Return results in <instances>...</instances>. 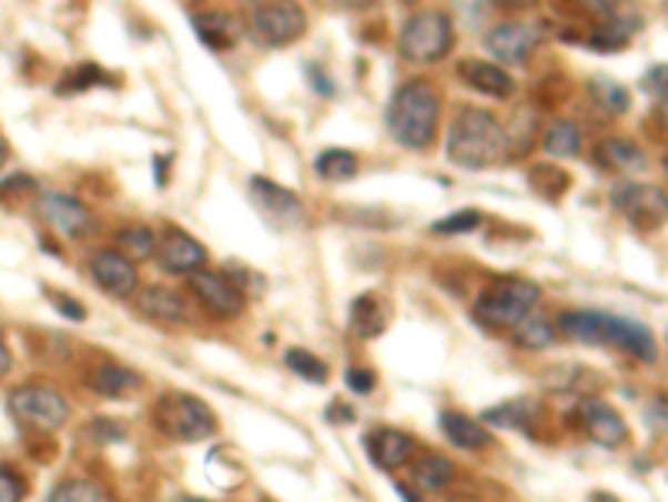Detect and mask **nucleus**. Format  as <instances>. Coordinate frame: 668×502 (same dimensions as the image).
<instances>
[{
	"instance_id": "nucleus-35",
	"label": "nucleus",
	"mask_w": 668,
	"mask_h": 502,
	"mask_svg": "<svg viewBox=\"0 0 668 502\" xmlns=\"http://www.w3.org/2000/svg\"><path fill=\"white\" fill-rule=\"evenodd\" d=\"M478 224H482V211L465 208V211H455V214L435 221V231H438V234H468V231H475Z\"/></svg>"
},
{
	"instance_id": "nucleus-15",
	"label": "nucleus",
	"mask_w": 668,
	"mask_h": 502,
	"mask_svg": "<svg viewBox=\"0 0 668 502\" xmlns=\"http://www.w3.org/2000/svg\"><path fill=\"white\" fill-rule=\"evenodd\" d=\"M158 259H161L164 272L191 275L208 262V248L198 238H191L188 231H168L164 241L158 244Z\"/></svg>"
},
{
	"instance_id": "nucleus-14",
	"label": "nucleus",
	"mask_w": 668,
	"mask_h": 502,
	"mask_svg": "<svg viewBox=\"0 0 668 502\" xmlns=\"http://www.w3.org/2000/svg\"><path fill=\"white\" fill-rule=\"evenodd\" d=\"M581 425H585L588 439L601 449H618L628 439L625 419L605 399H585L581 402Z\"/></svg>"
},
{
	"instance_id": "nucleus-21",
	"label": "nucleus",
	"mask_w": 668,
	"mask_h": 502,
	"mask_svg": "<svg viewBox=\"0 0 668 502\" xmlns=\"http://www.w3.org/2000/svg\"><path fill=\"white\" fill-rule=\"evenodd\" d=\"M141 312L154 322H164V325L188 322V315H191L184 295H178L174 289H161V285H154L141 295Z\"/></svg>"
},
{
	"instance_id": "nucleus-42",
	"label": "nucleus",
	"mask_w": 668,
	"mask_h": 502,
	"mask_svg": "<svg viewBox=\"0 0 668 502\" xmlns=\"http://www.w3.org/2000/svg\"><path fill=\"white\" fill-rule=\"evenodd\" d=\"M307 81L317 88V94H321V98H331V94H334V84L324 78V71H321L317 64H307Z\"/></svg>"
},
{
	"instance_id": "nucleus-5",
	"label": "nucleus",
	"mask_w": 668,
	"mask_h": 502,
	"mask_svg": "<svg viewBox=\"0 0 668 502\" xmlns=\"http://www.w3.org/2000/svg\"><path fill=\"white\" fill-rule=\"evenodd\" d=\"M158 425L174 442H201L217 432L211 405L188 392H171L158 402Z\"/></svg>"
},
{
	"instance_id": "nucleus-11",
	"label": "nucleus",
	"mask_w": 668,
	"mask_h": 502,
	"mask_svg": "<svg viewBox=\"0 0 668 502\" xmlns=\"http://www.w3.org/2000/svg\"><path fill=\"white\" fill-rule=\"evenodd\" d=\"M41 214H44L48 224H51L61 238H68V241L88 238V234L94 231L91 211H88L78 198L61 194V191H44V194H41Z\"/></svg>"
},
{
	"instance_id": "nucleus-12",
	"label": "nucleus",
	"mask_w": 668,
	"mask_h": 502,
	"mask_svg": "<svg viewBox=\"0 0 668 502\" xmlns=\"http://www.w3.org/2000/svg\"><path fill=\"white\" fill-rule=\"evenodd\" d=\"M91 279L111 295V299H131L138 292V265L124 251H98L91 259Z\"/></svg>"
},
{
	"instance_id": "nucleus-41",
	"label": "nucleus",
	"mask_w": 668,
	"mask_h": 502,
	"mask_svg": "<svg viewBox=\"0 0 668 502\" xmlns=\"http://www.w3.org/2000/svg\"><path fill=\"white\" fill-rule=\"evenodd\" d=\"M51 299L58 302V312H61V315H68V319H74V322H84V319H88V312L81 309L78 299H68V295H51Z\"/></svg>"
},
{
	"instance_id": "nucleus-34",
	"label": "nucleus",
	"mask_w": 668,
	"mask_h": 502,
	"mask_svg": "<svg viewBox=\"0 0 668 502\" xmlns=\"http://www.w3.org/2000/svg\"><path fill=\"white\" fill-rule=\"evenodd\" d=\"M121 244L131 251V255H138V259H148V255H154V251H158L154 231L148 224H134V228L121 231Z\"/></svg>"
},
{
	"instance_id": "nucleus-49",
	"label": "nucleus",
	"mask_w": 668,
	"mask_h": 502,
	"mask_svg": "<svg viewBox=\"0 0 668 502\" xmlns=\"http://www.w3.org/2000/svg\"><path fill=\"white\" fill-rule=\"evenodd\" d=\"M405 4H415V0H405Z\"/></svg>"
},
{
	"instance_id": "nucleus-23",
	"label": "nucleus",
	"mask_w": 668,
	"mask_h": 502,
	"mask_svg": "<svg viewBox=\"0 0 668 502\" xmlns=\"http://www.w3.org/2000/svg\"><path fill=\"white\" fill-rule=\"evenodd\" d=\"M598 164L611 168V171H645L648 158L635 141H621V138H608L598 144Z\"/></svg>"
},
{
	"instance_id": "nucleus-44",
	"label": "nucleus",
	"mask_w": 668,
	"mask_h": 502,
	"mask_svg": "<svg viewBox=\"0 0 668 502\" xmlns=\"http://www.w3.org/2000/svg\"><path fill=\"white\" fill-rule=\"evenodd\" d=\"M342 4H348V8H358V11H362V8H372L375 0H342Z\"/></svg>"
},
{
	"instance_id": "nucleus-6",
	"label": "nucleus",
	"mask_w": 668,
	"mask_h": 502,
	"mask_svg": "<svg viewBox=\"0 0 668 502\" xmlns=\"http://www.w3.org/2000/svg\"><path fill=\"white\" fill-rule=\"evenodd\" d=\"M8 409L24 429H34V432H54L71 415L68 399L51 385H21V389H14L8 395Z\"/></svg>"
},
{
	"instance_id": "nucleus-43",
	"label": "nucleus",
	"mask_w": 668,
	"mask_h": 502,
	"mask_svg": "<svg viewBox=\"0 0 668 502\" xmlns=\"http://www.w3.org/2000/svg\"><path fill=\"white\" fill-rule=\"evenodd\" d=\"M11 349H8V342H4V335H0V382L8 379V372H11Z\"/></svg>"
},
{
	"instance_id": "nucleus-27",
	"label": "nucleus",
	"mask_w": 668,
	"mask_h": 502,
	"mask_svg": "<svg viewBox=\"0 0 668 502\" xmlns=\"http://www.w3.org/2000/svg\"><path fill=\"white\" fill-rule=\"evenodd\" d=\"M515 342L528 352H542L548 345H555V322H548L545 315L528 312L518 325H515Z\"/></svg>"
},
{
	"instance_id": "nucleus-10",
	"label": "nucleus",
	"mask_w": 668,
	"mask_h": 502,
	"mask_svg": "<svg viewBox=\"0 0 668 502\" xmlns=\"http://www.w3.org/2000/svg\"><path fill=\"white\" fill-rule=\"evenodd\" d=\"M485 48L498 64H525L538 48V31L525 21H502L488 31Z\"/></svg>"
},
{
	"instance_id": "nucleus-16",
	"label": "nucleus",
	"mask_w": 668,
	"mask_h": 502,
	"mask_svg": "<svg viewBox=\"0 0 668 502\" xmlns=\"http://www.w3.org/2000/svg\"><path fill=\"white\" fill-rule=\"evenodd\" d=\"M605 345H615V349L635 355L638 362H655L658 359L655 335L645 325L628 322V319H615V315L605 319Z\"/></svg>"
},
{
	"instance_id": "nucleus-28",
	"label": "nucleus",
	"mask_w": 668,
	"mask_h": 502,
	"mask_svg": "<svg viewBox=\"0 0 668 502\" xmlns=\"http://www.w3.org/2000/svg\"><path fill=\"white\" fill-rule=\"evenodd\" d=\"M314 171L324 181H352L358 174V158L345 148H331L314 161Z\"/></svg>"
},
{
	"instance_id": "nucleus-13",
	"label": "nucleus",
	"mask_w": 668,
	"mask_h": 502,
	"mask_svg": "<svg viewBox=\"0 0 668 502\" xmlns=\"http://www.w3.org/2000/svg\"><path fill=\"white\" fill-rule=\"evenodd\" d=\"M191 292L217 319H237L244 312V302H247L224 275H214V272H204V269L191 272Z\"/></svg>"
},
{
	"instance_id": "nucleus-48",
	"label": "nucleus",
	"mask_w": 668,
	"mask_h": 502,
	"mask_svg": "<svg viewBox=\"0 0 668 502\" xmlns=\"http://www.w3.org/2000/svg\"><path fill=\"white\" fill-rule=\"evenodd\" d=\"M244 4H251V8H257V4H264V0H244Z\"/></svg>"
},
{
	"instance_id": "nucleus-1",
	"label": "nucleus",
	"mask_w": 668,
	"mask_h": 502,
	"mask_svg": "<svg viewBox=\"0 0 668 502\" xmlns=\"http://www.w3.org/2000/svg\"><path fill=\"white\" fill-rule=\"evenodd\" d=\"M445 151H448L452 164L482 171V168H492L508 158V134L495 121V114H488L482 108H462L448 128Z\"/></svg>"
},
{
	"instance_id": "nucleus-33",
	"label": "nucleus",
	"mask_w": 668,
	"mask_h": 502,
	"mask_svg": "<svg viewBox=\"0 0 668 502\" xmlns=\"http://www.w3.org/2000/svg\"><path fill=\"white\" fill-rule=\"evenodd\" d=\"M568 174L561 171V168H551V164H538V168H532V188L538 191V194H545V198H558V194H565L568 191Z\"/></svg>"
},
{
	"instance_id": "nucleus-37",
	"label": "nucleus",
	"mask_w": 668,
	"mask_h": 502,
	"mask_svg": "<svg viewBox=\"0 0 668 502\" xmlns=\"http://www.w3.org/2000/svg\"><path fill=\"white\" fill-rule=\"evenodd\" d=\"M224 279L247 299L251 292L254 295H264V279L257 275V272H251V269H244V265H231L227 272H224Z\"/></svg>"
},
{
	"instance_id": "nucleus-25",
	"label": "nucleus",
	"mask_w": 668,
	"mask_h": 502,
	"mask_svg": "<svg viewBox=\"0 0 668 502\" xmlns=\"http://www.w3.org/2000/svg\"><path fill=\"white\" fill-rule=\"evenodd\" d=\"M412 472H415L418 489H425V492H442L455 479V465L445 455H438V452H425L422 459H415Z\"/></svg>"
},
{
	"instance_id": "nucleus-3",
	"label": "nucleus",
	"mask_w": 668,
	"mask_h": 502,
	"mask_svg": "<svg viewBox=\"0 0 668 502\" xmlns=\"http://www.w3.org/2000/svg\"><path fill=\"white\" fill-rule=\"evenodd\" d=\"M538 299H542L538 282L522 275H505L478 295L475 322L485 329H515L528 312H535Z\"/></svg>"
},
{
	"instance_id": "nucleus-29",
	"label": "nucleus",
	"mask_w": 668,
	"mask_h": 502,
	"mask_svg": "<svg viewBox=\"0 0 668 502\" xmlns=\"http://www.w3.org/2000/svg\"><path fill=\"white\" fill-rule=\"evenodd\" d=\"M532 405L528 402H522V399H515V402H502V405H495V409H488L482 419L485 422H492V425H498V429H512V432H532Z\"/></svg>"
},
{
	"instance_id": "nucleus-22",
	"label": "nucleus",
	"mask_w": 668,
	"mask_h": 502,
	"mask_svg": "<svg viewBox=\"0 0 668 502\" xmlns=\"http://www.w3.org/2000/svg\"><path fill=\"white\" fill-rule=\"evenodd\" d=\"M438 425H442L445 439L458 449H485L492 442V432L478 419H468L462 412H442Z\"/></svg>"
},
{
	"instance_id": "nucleus-31",
	"label": "nucleus",
	"mask_w": 668,
	"mask_h": 502,
	"mask_svg": "<svg viewBox=\"0 0 668 502\" xmlns=\"http://www.w3.org/2000/svg\"><path fill=\"white\" fill-rule=\"evenodd\" d=\"M591 94L601 108H608L611 114H628L631 111V94L625 84L611 81V78H595L591 81Z\"/></svg>"
},
{
	"instance_id": "nucleus-9",
	"label": "nucleus",
	"mask_w": 668,
	"mask_h": 502,
	"mask_svg": "<svg viewBox=\"0 0 668 502\" xmlns=\"http://www.w3.org/2000/svg\"><path fill=\"white\" fill-rule=\"evenodd\" d=\"M251 201L254 208L274 224V228H297L304 224V208L294 191L267 181V178H251Z\"/></svg>"
},
{
	"instance_id": "nucleus-8",
	"label": "nucleus",
	"mask_w": 668,
	"mask_h": 502,
	"mask_svg": "<svg viewBox=\"0 0 668 502\" xmlns=\"http://www.w3.org/2000/svg\"><path fill=\"white\" fill-rule=\"evenodd\" d=\"M611 208L638 228H658L665 221V191L641 181H621L611 188Z\"/></svg>"
},
{
	"instance_id": "nucleus-32",
	"label": "nucleus",
	"mask_w": 668,
	"mask_h": 502,
	"mask_svg": "<svg viewBox=\"0 0 668 502\" xmlns=\"http://www.w3.org/2000/svg\"><path fill=\"white\" fill-rule=\"evenodd\" d=\"M284 362H287V369H291L294 375H301V379H307V382H314V385H324V382H327V365H324L317 355L304 352V349H287V352H284Z\"/></svg>"
},
{
	"instance_id": "nucleus-2",
	"label": "nucleus",
	"mask_w": 668,
	"mask_h": 502,
	"mask_svg": "<svg viewBox=\"0 0 668 502\" xmlns=\"http://www.w3.org/2000/svg\"><path fill=\"white\" fill-rule=\"evenodd\" d=\"M438 118H442V101L435 94V88L428 81H412L405 84L395 101L388 104V134L408 148V151H425L428 144H435L438 134Z\"/></svg>"
},
{
	"instance_id": "nucleus-20",
	"label": "nucleus",
	"mask_w": 668,
	"mask_h": 502,
	"mask_svg": "<svg viewBox=\"0 0 668 502\" xmlns=\"http://www.w3.org/2000/svg\"><path fill=\"white\" fill-rule=\"evenodd\" d=\"M144 385V379L118 362H101L91 375V389L104 399H128Z\"/></svg>"
},
{
	"instance_id": "nucleus-19",
	"label": "nucleus",
	"mask_w": 668,
	"mask_h": 502,
	"mask_svg": "<svg viewBox=\"0 0 668 502\" xmlns=\"http://www.w3.org/2000/svg\"><path fill=\"white\" fill-rule=\"evenodd\" d=\"M191 24H194V34L201 38V44L211 48V51H227V48H234L237 38H241L234 18H227L224 11H204V14H194Z\"/></svg>"
},
{
	"instance_id": "nucleus-36",
	"label": "nucleus",
	"mask_w": 668,
	"mask_h": 502,
	"mask_svg": "<svg viewBox=\"0 0 668 502\" xmlns=\"http://www.w3.org/2000/svg\"><path fill=\"white\" fill-rule=\"evenodd\" d=\"M98 81H108L94 64H81L71 78H64L61 84H58V94H81V91H88L91 84H98Z\"/></svg>"
},
{
	"instance_id": "nucleus-4",
	"label": "nucleus",
	"mask_w": 668,
	"mask_h": 502,
	"mask_svg": "<svg viewBox=\"0 0 668 502\" xmlns=\"http://www.w3.org/2000/svg\"><path fill=\"white\" fill-rule=\"evenodd\" d=\"M455 48V24L442 11H422L405 21L398 34V51L412 64H435Z\"/></svg>"
},
{
	"instance_id": "nucleus-24",
	"label": "nucleus",
	"mask_w": 668,
	"mask_h": 502,
	"mask_svg": "<svg viewBox=\"0 0 668 502\" xmlns=\"http://www.w3.org/2000/svg\"><path fill=\"white\" fill-rule=\"evenodd\" d=\"M352 325L358 339H378L388 329V305L375 295H362L352 309Z\"/></svg>"
},
{
	"instance_id": "nucleus-39",
	"label": "nucleus",
	"mask_w": 668,
	"mask_h": 502,
	"mask_svg": "<svg viewBox=\"0 0 668 502\" xmlns=\"http://www.w3.org/2000/svg\"><path fill=\"white\" fill-rule=\"evenodd\" d=\"M88 435H94V442H121L124 439V429L118 422H108V419H98L88 425Z\"/></svg>"
},
{
	"instance_id": "nucleus-40",
	"label": "nucleus",
	"mask_w": 668,
	"mask_h": 502,
	"mask_svg": "<svg viewBox=\"0 0 668 502\" xmlns=\"http://www.w3.org/2000/svg\"><path fill=\"white\" fill-rule=\"evenodd\" d=\"M345 382H348V389L352 392H358V395H368V392H375V372H368V369H352L348 375H345Z\"/></svg>"
},
{
	"instance_id": "nucleus-30",
	"label": "nucleus",
	"mask_w": 668,
	"mask_h": 502,
	"mask_svg": "<svg viewBox=\"0 0 668 502\" xmlns=\"http://www.w3.org/2000/svg\"><path fill=\"white\" fill-rule=\"evenodd\" d=\"M48 502H111V499H108V492H104L98 482H91V479H68V482H61V485L48 495Z\"/></svg>"
},
{
	"instance_id": "nucleus-18",
	"label": "nucleus",
	"mask_w": 668,
	"mask_h": 502,
	"mask_svg": "<svg viewBox=\"0 0 668 502\" xmlns=\"http://www.w3.org/2000/svg\"><path fill=\"white\" fill-rule=\"evenodd\" d=\"M368 455L382 465V469H398L405 462H412L415 455V439L405 435L402 429H375L368 435Z\"/></svg>"
},
{
	"instance_id": "nucleus-7",
	"label": "nucleus",
	"mask_w": 668,
	"mask_h": 502,
	"mask_svg": "<svg viewBox=\"0 0 668 502\" xmlns=\"http://www.w3.org/2000/svg\"><path fill=\"white\" fill-rule=\"evenodd\" d=\"M251 31L267 48H287L307 31V14L297 0H264L251 11Z\"/></svg>"
},
{
	"instance_id": "nucleus-47",
	"label": "nucleus",
	"mask_w": 668,
	"mask_h": 502,
	"mask_svg": "<svg viewBox=\"0 0 668 502\" xmlns=\"http://www.w3.org/2000/svg\"><path fill=\"white\" fill-rule=\"evenodd\" d=\"M174 502H208V499H191V495H181V499H174Z\"/></svg>"
},
{
	"instance_id": "nucleus-38",
	"label": "nucleus",
	"mask_w": 668,
	"mask_h": 502,
	"mask_svg": "<svg viewBox=\"0 0 668 502\" xmlns=\"http://www.w3.org/2000/svg\"><path fill=\"white\" fill-rule=\"evenodd\" d=\"M24 495H28V482L0 462V502H24Z\"/></svg>"
},
{
	"instance_id": "nucleus-26",
	"label": "nucleus",
	"mask_w": 668,
	"mask_h": 502,
	"mask_svg": "<svg viewBox=\"0 0 668 502\" xmlns=\"http://www.w3.org/2000/svg\"><path fill=\"white\" fill-rule=\"evenodd\" d=\"M542 148L555 158H575L581 151V131L575 121L568 118H558L545 128V138H542Z\"/></svg>"
},
{
	"instance_id": "nucleus-45",
	"label": "nucleus",
	"mask_w": 668,
	"mask_h": 502,
	"mask_svg": "<svg viewBox=\"0 0 668 502\" xmlns=\"http://www.w3.org/2000/svg\"><path fill=\"white\" fill-rule=\"evenodd\" d=\"M498 4H512V8H532L535 0H498Z\"/></svg>"
},
{
	"instance_id": "nucleus-46",
	"label": "nucleus",
	"mask_w": 668,
	"mask_h": 502,
	"mask_svg": "<svg viewBox=\"0 0 668 502\" xmlns=\"http://www.w3.org/2000/svg\"><path fill=\"white\" fill-rule=\"evenodd\" d=\"M4 164H8V144L0 141V168H4Z\"/></svg>"
},
{
	"instance_id": "nucleus-17",
	"label": "nucleus",
	"mask_w": 668,
	"mask_h": 502,
	"mask_svg": "<svg viewBox=\"0 0 668 502\" xmlns=\"http://www.w3.org/2000/svg\"><path fill=\"white\" fill-rule=\"evenodd\" d=\"M458 74L468 81L472 91H478L485 98H512L515 94V78L495 61H465L458 68Z\"/></svg>"
}]
</instances>
